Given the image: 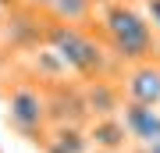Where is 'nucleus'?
I'll return each instance as SVG.
<instances>
[{
  "mask_svg": "<svg viewBox=\"0 0 160 153\" xmlns=\"http://www.w3.org/2000/svg\"><path fill=\"white\" fill-rule=\"evenodd\" d=\"M7 121H11V128L22 132V135L43 139L46 125H50V118H46V100L36 89H18L11 96V107H7Z\"/></svg>",
  "mask_w": 160,
  "mask_h": 153,
  "instance_id": "nucleus-1",
  "label": "nucleus"
},
{
  "mask_svg": "<svg viewBox=\"0 0 160 153\" xmlns=\"http://www.w3.org/2000/svg\"><path fill=\"white\" fill-rule=\"evenodd\" d=\"M89 142H92L96 150L121 153L132 139H128L125 121H118V118H96V121H92V128H89Z\"/></svg>",
  "mask_w": 160,
  "mask_h": 153,
  "instance_id": "nucleus-2",
  "label": "nucleus"
}]
</instances>
